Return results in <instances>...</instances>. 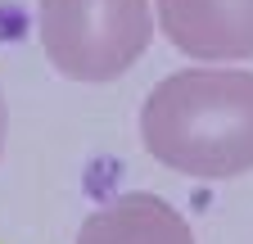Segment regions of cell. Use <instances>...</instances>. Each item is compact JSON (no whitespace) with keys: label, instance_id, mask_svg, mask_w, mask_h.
I'll use <instances>...</instances> for the list:
<instances>
[{"label":"cell","instance_id":"1","mask_svg":"<svg viewBox=\"0 0 253 244\" xmlns=\"http://www.w3.org/2000/svg\"><path fill=\"white\" fill-rule=\"evenodd\" d=\"M145 149L181 176L235 181L253 172V73L181 68L140 104Z\"/></svg>","mask_w":253,"mask_h":244},{"label":"cell","instance_id":"2","mask_svg":"<svg viewBox=\"0 0 253 244\" xmlns=\"http://www.w3.org/2000/svg\"><path fill=\"white\" fill-rule=\"evenodd\" d=\"M45 59L68 81H113L154 41L149 0H41Z\"/></svg>","mask_w":253,"mask_h":244},{"label":"cell","instance_id":"3","mask_svg":"<svg viewBox=\"0 0 253 244\" xmlns=\"http://www.w3.org/2000/svg\"><path fill=\"white\" fill-rule=\"evenodd\" d=\"M163 37L204 64L253 59V0H154Z\"/></svg>","mask_w":253,"mask_h":244},{"label":"cell","instance_id":"4","mask_svg":"<svg viewBox=\"0 0 253 244\" xmlns=\"http://www.w3.org/2000/svg\"><path fill=\"white\" fill-rule=\"evenodd\" d=\"M77 244H195L190 222L149 190L104 199L77 231Z\"/></svg>","mask_w":253,"mask_h":244},{"label":"cell","instance_id":"5","mask_svg":"<svg viewBox=\"0 0 253 244\" xmlns=\"http://www.w3.org/2000/svg\"><path fill=\"white\" fill-rule=\"evenodd\" d=\"M5 131H9V104L0 95V149H5Z\"/></svg>","mask_w":253,"mask_h":244}]
</instances>
